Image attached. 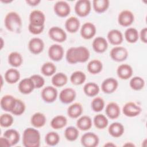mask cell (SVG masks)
Wrapping results in <instances>:
<instances>
[{"mask_svg": "<svg viewBox=\"0 0 147 147\" xmlns=\"http://www.w3.org/2000/svg\"><path fill=\"white\" fill-rule=\"evenodd\" d=\"M88 49L83 46L71 47L66 52V60L70 64L85 63L90 57Z\"/></svg>", "mask_w": 147, "mask_h": 147, "instance_id": "cell-1", "label": "cell"}, {"mask_svg": "<svg viewBox=\"0 0 147 147\" xmlns=\"http://www.w3.org/2000/svg\"><path fill=\"white\" fill-rule=\"evenodd\" d=\"M40 132L32 127L26 128L23 133L22 144L25 147H38L40 145Z\"/></svg>", "mask_w": 147, "mask_h": 147, "instance_id": "cell-2", "label": "cell"}, {"mask_svg": "<svg viewBox=\"0 0 147 147\" xmlns=\"http://www.w3.org/2000/svg\"><path fill=\"white\" fill-rule=\"evenodd\" d=\"M4 24L6 28L13 33H20L22 26L20 16L14 11H10L6 15Z\"/></svg>", "mask_w": 147, "mask_h": 147, "instance_id": "cell-3", "label": "cell"}, {"mask_svg": "<svg viewBox=\"0 0 147 147\" xmlns=\"http://www.w3.org/2000/svg\"><path fill=\"white\" fill-rule=\"evenodd\" d=\"M91 9V2L88 0L78 1L75 5L76 14L79 17H86L89 14Z\"/></svg>", "mask_w": 147, "mask_h": 147, "instance_id": "cell-4", "label": "cell"}, {"mask_svg": "<svg viewBox=\"0 0 147 147\" xmlns=\"http://www.w3.org/2000/svg\"><path fill=\"white\" fill-rule=\"evenodd\" d=\"M110 55L114 61L121 62L127 59L128 56V51L123 47L117 46L112 48L110 51Z\"/></svg>", "mask_w": 147, "mask_h": 147, "instance_id": "cell-5", "label": "cell"}, {"mask_svg": "<svg viewBox=\"0 0 147 147\" xmlns=\"http://www.w3.org/2000/svg\"><path fill=\"white\" fill-rule=\"evenodd\" d=\"M49 37L55 41L63 42L67 39V34L65 31L60 27L53 26L48 32Z\"/></svg>", "mask_w": 147, "mask_h": 147, "instance_id": "cell-6", "label": "cell"}, {"mask_svg": "<svg viewBox=\"0 0 147 147\" xmlns=\"http://www.w3.org/2000/svg\"><path fill=\"white\" fill-rule=\"evenodd\" d=\"M99 141L98 136L92 132L84 134L80 140L82 145L85 147H95L98 145Z\"/></svg>", "mask_w": 147, "mask_h": 147, "instance_id": "cell-7", "label": "cell"}, {"mask_svg": "<svg viewBox=\"0 0 147 147\" xmlns=\"http://www.w3.org/2000/svg\"><path fill=\"white\" fill-rule=\"evenodd\" d=\"M55 14L60 17H65L70 13L71 7L65 1H57L53 7Z\"/></svg>", "mask_w": 147, "mask_h": 147, "instance_id": "cell-8", "label": "cell"}, {"mask_svg": "<svg viewBox=\"0 0 147 147\" xmlns=\"http://www.w3.org/2000/svg\"><path fill=\"white\" fill-rule=\"evenodd\" d=\"M64 49L59 44H53L48 49L49 57L55 61L61 60L64 56Z\"/></svg>", "mask_w": 147, "mask_h": 147, "instance_id": "cell-9", "label": "cell"}, {"mask_svg": "<svg viewBox=\"0 0 147 147\" xmlns=\"http://www.w3.org/2000/svg\"><path fill=\"white\" fill-rule=\"evenodd\" d=\"M42 99L47 103L53 102L57 96V91L56 88L52 86H47L44 87L41 93Z\"/></svg>", "mask_w": 147, "mask_h": 147, "instance_id": "cell-10", "label": "cell"}, {"mask_svg": "<svg viewBox=\"0 0 147 147\" xmlns=\"http://www.w3.org/2000/svg\"><path fill=\"white\" fill-rule=\"evenodd\" d=\"M123 113L129 117H134L138 115L141 112V108L135 103L129 102L126 103L122 109Z\"/></svg>", "mask_w": 147, "mask_h": 147, "instance_id": "cell-11", "label": "cell"}, {"mask_svg": "<svg viewBox=\"0 0 147 147\" xmlns=\"http://www.w3.org/2000/svg\"><path fill=\"white\" fill-rule=\"evenodd\" d=\"M134 16L133 13L128 10L122 11L118 15V21L119 25L127 27L130 26L134 21Z\"/></svg>", "mask_w": 147, "mask_h": 147, "instance_id": "cell-12", "label": "cell"}, {"mask_svg": "<svg viewBox=\"0 0 147 147\" xmlns=\"http://www.w3.org/2000/svg\"><path fill=\"white\" fill-rule=\"evenodd\" d=\"M76 92L72 88H65L62 90L59 94L60 100L64 104L72 102L76 98Z\"/></svg>", "mask_w": 147, "mask_h": 147, "instance_id": "cell-13", "label": "cell"}, {"mask_svg": "<svg viewBox=\"0 0 147 147\" xmlns=\"http://www.w3.org/2000/svg\"><path fill=\"white\" fill-rule=\"evenodd\" d=\"M30 24L37 25L42 26L44 25L45 21V16L44 13L38 10H34L31 11L29 15Z\"/></svg>", "mask_w": 147, "mask_h": 147, "instance_id": "cell-14", "label": "cell"}, {"mask_svg": "<svg viewBox=\"0 0 147 147\" xmlns=\"http://www.w3.org/2000/svg\"><path fill=\"white\" fill-rule=\"evenodd\" d=\"M28 48L30 52L33 54H39L42 52L44 48L43 41L38 37L32 38L28 43Z\"/></svg>", "mask_w": 147, "mask_h": 147, "instance_id": "cell-15", "label": "cell"}, {"mask_svg": "<svg viewBox=\"0 0 147 147\" xmlns=\"http://www.w3.org/2000/svg\"><path fill=\"white\" fill-rule=\"evenodd\" d=\"M96 33V27L91 22L84 23L80 29L81 36L86 40L92 38Z\"/></svg>", "mask_w": 147, "mask_h": 147, "instance_id": "cell-16", "label": "cell"}, {"mask_svg": "<svg viewBox=\"0 0 147 147\" xmlns=\"http://www.w3.org/2000/svg\"><path fill=\"white\" fill-rule=\"evenodd\" d=\"M118 86V81L113 78L105 79L102 83L101 88L103 92L106 94H111L117 88Z\"/></svg>", "mask_w": 147, "mask_h": 147, "instance_id": "cell-17", "label": "cell"}, {"mask_svg": "<svg viewBox=\"0 0 147 147\" xmlns=\"http://www.w3.org/2000/svg\"><path fill=\"white\" fill-rule=\"evenodd\" d=\"M35 88L32 79L25 78L20 81L18 84V90L21 93L24 94H29L31 93Z\"/></svg>", "mask_w": 147, "mask_h": 147, "instance_id": "cell-18", "label": "cell"}, {"mask_svg": "<svg viewBox=\"0 0 147 147\" xmlns=\"http://www.w3.org/2000/svg\"><path fill=\"white\" fill-rule=\"evenodd\" d=\"M93 49L97 53H103L108 48L107 40L102 37H96L92 44Z\"/></svg>", "mask_w": 147, "mask_h": 147, "instance_id": "cell-19", "label": "cell"}, {"mask_svg": "<svg viewBox=\"0 0 147 147\" xmlns=\"http://www.w3.org/2000/svg\"><path fill=\"white\" fill-rule=\"evenodd\" d=\"M133 72L131 67L127 64L120 65L118 66L117 70L118 76L123 80H126L131 78L133 75Z\"/></svg>", "mask_w": 147, "mask_h": 147, "instance_id": "cell-20", "label": "cell"}, {"mask_svg": "<svg viewBox=\"0 0 147 147\" xmlns=\"http://www.w3.org/2000/svg\"><path fill=\"white\" fill-rule=\"evenodd\" d=\"M107 38L112 45H118L123 41V35L119 30L112 29L108 32Z\"/></svg>", "mask_w": 147, "mask_h": 147, "instance_id": "cell-21", "label": "cell"}, {"mask_svg": "<svg viewBox=\"0 0 147 147\" xmlns=\"http://www.w3.org/2000/svg\"><path fill=\"white\" fill-rule=\"evenodd\" d=\"M16 99L10 95H5L1 99L0 104L1 108L6 111L11 112L14 105Z\"/></svg>", "mask_w": 147, "mask_h": 147, "instance_id": "cell-22", "label": "cell"}, {"mask_svg": "<svg viewBox=\"0 0 147 147\" xmlns=\"http://www.w3.org/2000/svg\"><path fill=\"white\" fill-rule=\"evenodd\" d=\"M105 112L109 118L114 119L119 116L120 108L117 103L110 102L106 106Z\"/></svg>", "mask_w": 147, "mask_h": 147, "instance_id": "cell-23", "label": "cell"}, {"mask_svg": "<svg viewBox=\"0 0 147 147\" xmlns=\"http://www.w3.org/2000/svg\"><path fill=\"white\" fill-rule=\"evenodd\" d=\"M80 27V21L76 17H69L65 22L66 30L71 33L76 32Z\"/></svg>", "mask_w": 147, "mask_h": 147, "instance_id": "cell-24", "label": "cell"}, {"mask_svg": "<svg viewBox=\"0 0 147 147\" xmlns=\"http://www.w3.org/2000/svg\"><path fill=\"white\" fill-rule=\"evenodd\" d=\"M108 131L112 137L118 138L123 134L125 129L123 125L121 123L114 122L109 126Z\"/></svg>", "mask_w": 147, "mask_h": 147, "instance_id": "cell-25", "label": "cell"}, {"mask_svg": "<svg viewBox=\"0 0 147 147\" xmlns=\"http://www.w3.org/2000/svg\"><path fill=\"white\" fill-rule=\"evenodd\" d=\"M20 78V72L14 68L7 69L5 74V79L9 84L17 83Z\"/></svg>", "mask_w": 147, "mask_h": 147, "instance_id": "cell-26", "label": "cell"}, {"mask_svg": "<svg viewBox=\"0 0 147 147\" xmlns=\"http://www.w3.org/2000/svg\"><path fill=\"white\" fill-rule=\"evenodd\" d=\"M83 113V107L80 103H74L70 105L67 110L68 115L72 118H76Z\"/></svg>", "mask_w": 147, "mask_h": 147, "instance_id": "cell-27", "label": "cell"}, {"mask_svg": "<svg viewBox=\"0 0 147 147\" xmlns=\"http://www.w3.org/2000/svg\"><path fill=\"white\" fill-rule=\"evenodd\" d=\"M76 126L77 127L81 130H88L92 126V120L90 117L83 115L77 120Z\"/></svg>", "mask_w": 147, "mask_h": 147, "instance_id": "cell-28", "label": "cell"}, {"mask_svg": "<svg viewBox=\"0 0 147 147\" xmlns=\"http://www.w3.org/2000/svg\"><path fill=\"white\" fill-rule=\"evenodd\" d=\"M100 90L98 84L94 82H88L86 83L83 87L84 94L88 96H95L99 93Z\"/></svg>", "mask_w": 147, "mask_h": 147, "instance_id": "cell-29", "label": "cell"}, {"mask_svg": "<svg viewBox=\"0 0 147 147\" xmlns=\"http://www.w3.org/2000/svg\"><path fill=\"white\" fill-rule=\"evenodd\" d=\"M46 117L45 115L41 113H36L31 117L30 122L32 125L35 127H41L44 126L46 123Z\"/></svg>", "mask_w": 147, "mask_h": 147, "instance_id": "cell-30", "label": "cell"}, {"mask_svg": "<svg viewBox=\"0 0 147 147\" xmlns=\"http://www.w3.org/2000/svg\"><path fill=\"white\" fill-rule=\"evenodd\" d=\"M68 78L67 75L63 72L55 74L51 79L52 83L55 87H63L66 84Z\"/></svg>", "mask_w": 147, "mask_h": 147, "instance_id": "cell-31", "label": "cell"}, {"mask_svg": "<svg viewBox=\"0 0 147 147\" xmlns=\"http://www.w3.org/2000/svg\"><path fill=\"white\" fill-rule=\"evenodd\" d=\"M3 137L6 138L11 146L16 145L20 140V134L14 129H8L3 133Z\"/></svg>", "mask_w": 147, "mask_h": 147, "instance_id": "cell-32", "label": "cell"}, {"mask_svg": "<svg viewBox=\"0 0 147 147\" xmlns=\"http://www.w3.org/2000/svg\"><path fill=\"white\" fill-rule=\"evenodd\" d=\"M110 1L109 0H94L92 6L94 10L98 13H102L107 10L109 7Z\"/></svg>", "mask_w": 147, "mask_h": 147, "instance_id": "cell-33", "label": "cell"}, {"mask_svg": "<svg viewBox=\"0 0 147 147\" xmlns=\"http://www.w3.org/2000/svg\"><path fill=\"white\" fill-rule=\"evenodd\" d=\"M67 123V119L65 117L59 115L55 117L51 122V126L54 129H60L63 128Z\"/></svg>", "mask_w": 147, "mask_h": 147, "instance_id": "cell-34", "label": "cell"}, {"mask_svg": "<svg viewBox=\"0 0 147 147\" xmlns=\"http://www.w3.org/2000/svg\"><path fill=\"white\" fill-rule=\"evenodd\" d=\"M87 68L90 73L92 74H97L102 70L103 64L100 60L94 59L88 63Z\"/></svg>", "mask_w": 147, "mask_h": 147, "instance_id": "cell-35", "label": "cell"}, {"mask_svg": "<svg viewBox=\"0 0 147 147\" xmlns=\"http://www.w3.org/2000/svg\"><path fill=\"white\" fill-rule=\"evenodd\" d=\"M23 61L21 55L17 52H11L8 56V62L9 64L14 67H20Z\"/></svg>", "mask_w": 147, "mask_h": 147, "instance_id": "cell-36", "label": "cell"}, {"mask_svg": "<svg viewBox=\"0 0 147 147\" xmlns=\"http://www.w3.org/2000/svg\"><path fill=\"white\" fill-rule=\"evenodd\" d=\"M86 79L85 74L80 71L74 72L70 76V81L74 85H80L85 82Z\"/></svg>", "mask_w": 147, "mask_h": 147, "instance_id": "cell-37", "label": "cell"}, {"mask_svg": "<svg viewBox=\"0 0 147 147\" xmlns=\"http://www.w3.org/2000/svg\"><path fill=\"white\" fill-rule=\"evenodd\" d=\"M125 37L128 42L135 43L138 40L139 34L136 29L134 28H129L125 32Z\"/></svg>", "mask_w": 147, "mask_h": 147, "instance_id": "cell-38", "label": "cell"}, {"mask_svg": "<svg viewBox=\"0 0 147 147\" xmlns=\"http://www.w3.org/2000/svg\"><path fill=\"white\" fill-rule=\"evenodd\" d=\"M94 123L95 126L99 129H103L107 127L109 123L107 118L103 114H97L94 118Z\"/></svg>", "mask_w": 147, "mask_h": 147, "instance_id": "cell-39", "label": "cell"}, {"mask_svg": "<svg viewBox=\"0 0 147 147\" xmlns=\"http://www.w3.org/2000/svg\"><path fill=\"white\" fill-rule=\"evenodd\" d=\"M78 129L74 126L67 127L64 131V136L65 138L69 141H75L79 136Z\"/></svg>", "mask_w": 147, "mask_h": 147, "instance_id": "cell-40", "label": "cell"}, {"mask_svg": "<svg viewBox=\"0 0 147 147\" xmlns=\"http://www.w3.org/2000/svg\"><path fill=\"white\" fill-rule=\"evenodd\" d=\"M129 85L133 90L138 91L144 88L145 86V81L140 76H134L130 79Z\"/></svg>", "mask_w": 147, "mask_h": 147, "instance_id": "cell-41", "label": "cell"}, {"mask_svg": "<svg viewBox=\"0 0 147 147\" xmlns=\"http://www.w3.org/2000/svg\"><path fill=\"white\" fill-rule=\"evenodd\" d=\"M56 71L55 65L51 62H47L42 64L41 68V73L47 76H50L53 75Z\"/></svg>", "mask_w": 147, "mask_h": 147, "instance_id": "cell-42", "label": "cell"}, {"mask_svg": "<svg viewBox=\"0 0 147 147\" xmlns=\"http://www.w3.org/2000/svg\"><path fill=\"white\" fill-rule=\"evenodd\" d=\"M45 141L48 145L55 146L59 143L60 141V137L57 133L55 131H50L46 134Z\"/></svg>", "mask_w": 147, "mask_h": 147, "instance_id": "cell-43", "label": "cell"}, {"mask_svg": "<svg viewBox=\"0 0 147 147\" xmlns=\"http://www.w3.org/2000/svg\"><path fill=\"white\" fill-rule=\"evenodd\" d=\"M25 110V105L23 101L20 99H16L13 108L11 113L16 115H20L22 114Z\"/></svg>", "mask_w": 147, "mask_h": 147, "instance_id": "cell-44", "label": "cell"}, {"mask_svg": "<svg viewBox=\"0 0 147 147\" xmlns=\"http://www.w3.org/2000/svg\"><path fill=\"white\" fill-rule=\"evenodd\" d=\"M91 108L95 112L102 111L105 107V101L100 97L95 98L91 102Z\"/></svg>", "mask_w": 147, "mask_h": 147, "instance_id": "cell-45", "label": "cell"}, {"mask_svg": "<svg viewBox=\"0 0 147 147\" xmlns=\"http://www.w3.org/2000/svg\"><path fill=\"white\" fill-rule=\"evenodd\" d=\"M13 117L9 114H3L0 117V124L2 127H8L13 124Z\"/></svg>", "mask_w": 147, "mask_h": 147, "instance_id": "cell-46", "label": "cell"}, {"mask_svg": "<svg viewBox=\"0 0 147 147\" xmlns=\"http://www.w3.org/2000/svg\"><path fill=\"white\" fill-rule=\"evenodd\" d=\"M30 78L33 82L35 88H40L43 87L45 84L44 79L39 75H33Z\"/></svg>", "mask_w": 147, "mask_h": 147, "instance_id": "cell-47", "label": "cell"}, {"mask_svg": "<svg viewBox=\"0 0 147 147\" xmlns=\"http://www.w3.org/2000/svg\"><path fill=\"white\" fill-rule=\"evenodd\" d=\"M44 29V25L42 26H37L34 25L29 23L28 25L29 31L33 34H39L42 32Z\"/></svg>", "mask_w": 147, "mask_h": 147, "instance_id": "cell-48", "label": "cell"}, {"mask_svg": "<svg viewBox=\"0 0 147 147\" xmlns=\"http://www.w3.org/2000/svg\"><path fill=\"white\" fill-rule=\"evenodd\" d=\"M140 37L142 42L145 44L147 42V28H144L141 30Z\"/></svg>", "mask_w": 147, "mask_h": 147, "instance_id": "cell-49", "label": "cell"}, {"mask_svg": "<svg viewBox=\"0 0 147 147\" xmlns=\"http://www.w3.org/2000/svg\"><path fill=\"white\" fill-rule=\"evenodd\" d=\"M0 142H1V145L3 146L10 147L11 146L10 142L9 141V140L5 137H1L0 138Z\"/></svg>", "mask_w": 147, "mask_h": 147, "instance_id": "cell-50", "label": "cell"}, {"mask_svg": "<svg viewBox=\"0 0 147 147\" xmlns=\"http://www.w3.org/2000/svg\"><path fill=\"white\" fill-rule=\"evenodd\" d=\"M40 0H26V2L30 6H36L40 3Z\"/></svg>", "mask_w": 147, "mask_h": 147, "instance_id": "cell-51", "label": "cell"}, {"mask_svg": "<svg viewBox=\"0 0 147 147\" xmlns=\"http://www.w3.org/2000/svg\"><path fill=\"white\" fill-rule=\"evenodd\" d=\"M104 146H116V145L112 142H107V144H105Z\"/></svg>", "mask_w": 147, "mask_h": 147, "instance_id": "cell-52", "label": "cell"}, {"mask_svg": "<svg viewBox=\"0 0 147 147\" xmlns=\"http://www.w3.org/2000/svg\"><path fill=\"white\" fill-rule=\"evenodd\" d=\"M123 146H134V145L133 144H131V143L130 142V143H127V144H125Z\"/></svg>", "mask_w": 147, "mask_h": 147, "instance_id": "cell-53", "label": "cell"}, {"mask_svg": "<svg viewBox=\"0 0 147 147\" xmlns=\"http://www.w3.org/2000/svg\"><path fill=\"white\" fill-rule=\"evenodd\" d=\"M1 42H2V44H1V49H2V47H3V39L1 38Z\"/></svg>", "mask_w": 147, "mask_h": 147, "instance_id": "cell-54", "label": "cell"}]
</instances>
